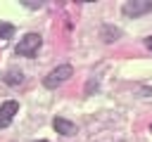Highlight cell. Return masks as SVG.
Returning a JSON list of instances; mask_svg holds the SVG:
<instances>
[{"mask_svg":"<svg viewBox=\"0 0 152 142\" xmlns=\"http://www.w3.org/2000/svg\"><path fill=\"white\" fill-rule=\"evenodd\" d=\"M40 36L38 33H26L19 43H17V47H14V52L19 54V57H33L36 52H38V47H40Z\"/></svg>","mask_w":152,"mask_h":142,"instance_id":"obj_1","label":"cell"},{"mask_svg":"<svg viewBox=\"0 0 152 142\" xmlns=\"http://www.w3.org/2000/svg\"><path fill=\"white\" fill-rule=\"evenodd\" d=\"M71 73H74V69H71L69 64H62V66L52 69V71L43 78V85H45V88H57V85L66 83V80L71 78Z\"/></svg>","mask_w":152,"mask_h":142,"instance_id":"obj_2","label":"cell"},{"mask_svg":"<svg viewBox=\"0 0 152 142\" xmlns=\"http://www.w3.org/2000/svg\"><path fill=\"white\" fill-rule=\"evenodd\" d=\"M145 12H152V2L147 0H131V2H126L124 5V14L126 17H140V14H145Z\"/></svg>","mask_w":152,"mask_h":142,"instance_id":"obj_3","label":"cell"},{"mask_svg":"<svg viewBox=\"0 0 152 142\" xmlns=\"http://www.w3.org/2000/svg\"><path fill=\"white\" fill-rule=\"evenodd\" d=\"M17 111H19V104H17L14 99H7V102L0 106V128H7V125L12 123V118H14Z\"/></svg>","mask_w":152,"mask_h":142,"instance_id":"obj_4","label":"cell"},{"mask_svg":"<svg viewBox=\"0 0 152 142\" xmlns=\"http://www.w3.org/2000/svg\"><path fill=\"white\" fill-rule=\"evenodd\" d=\"M52 128H55L59 135H74V133H76V125H74L71 121L62 118V116H57V118L52 121Z\"/></svg>","mask_w":152,"mask_h":142,"instance_id":"obj_5","label":"cell"},{"mask_svg":"<svg viewBox=\"0 0 152 142\" xmlns=\"http://www.w3.org/2000/svg\"><path fill=\"white\" fill-rule=\"evenodd\" d=\"M14 36V26L10 21H0V40H7Z\"/></svg>","mask_w":152,"mask_h":142,"instance_id":"obj_6","label":"cell"},{"mask_svg":"<svg viewBox=\"0 0 152 142\" xmlns=\"http://www.w3.org/2000/svg\"><path fill=\"white\" fill-rule=\"evenodd\" d=\"M21 80H24L21 71H7L5 73V83H10V85H19Z\"/></svg>","mask_w":152,"mask_h":142,"instance_id":"obj_7","label":"cell"},{"mask_svg":"<svg viewBox=\"0 0 152 142\" xmlns=\"http://www.w3.org/2000/svg\"><path fill=\"white\" fill-rule=\"evenodd\" d=\"M102 36H104V40H116L119 38V28L107 26V28H102Z\"/></svg>","mask_w":152,"mask_h":142,"instance_id":"obj_8","label":"cell"},{"mask_svg":"<svg viewBox=\"0 0 152 142\" xmlns=\"http://www.w3.org/2000/svg\"><path fill=\"white\" fill-rule=\"evenodd\" d=\"M145 45H147V47H150V50H152V36H150V38H147V40H145Z\"/></svg>","mask_w":152,"mask_h":142,"instance_id":"obj_9","label":"cell"},{"mask_svg":"<svg viewBox=\"0 0 152 142\" xmlns=\"http://www.w3.org/2000/svg\"><path fill=\"white\" fill-rule=\"evenodd\" d=\"M38 142H48V140H38Z\"/></svg>","mask_w":152,"mask_h":142,"instance_id":"obj_10","label":"cell"},{"mask_svg":"<svg viewBox=\"0 0 152 142\" xmlns=\"http://www.w3.org/2000/svg\"><path fill=\"white\" fill-rule=\"evenodd\" d=\"M150 130H152V125H150Z\"/></svg>","mask_w":152,"mask_h":142,"instance_id":"obj_11","label":"cell"}]
</instances>
